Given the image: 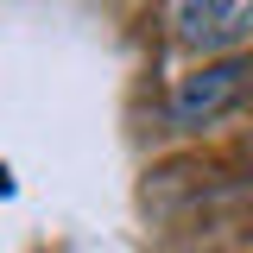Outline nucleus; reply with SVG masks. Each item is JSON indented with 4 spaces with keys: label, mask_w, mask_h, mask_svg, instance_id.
Segmentation results:
<instances>
[{
    "label": "nucleus",
    "mask_w": 253,
    "mask_h": 253,
    "mask_svg": "<svg viewBox=\"0 0 253 253\" xmlns=\"http://www.w3.org/2000/svg\"><path fill=\"white\" fill-rule=\"evenodd\" d=\"M171 38L203 57H228L253 38V0H171Z\"/></svg>",
    "instance_id": "f03ea898"
},
{
    "label": "nucleus",
    "mask_w": 253,
    "mask_h": 253,
    "mask_svg": "<svg viewBox=\"0 0 253 253\" xmlns=\"http://www.w3.org/2000/svg\"><path fill=\"white\" fill-rule=\"evenodd\" d=\"M247 89H253V63H247V57H215V63L190 70L184 83L171 89L165 114H171V126L196 133V126H215L228 108H241V95H247Z\"/></svg>",
    "instance_id": "f257e3e1"
}]
</instances>
